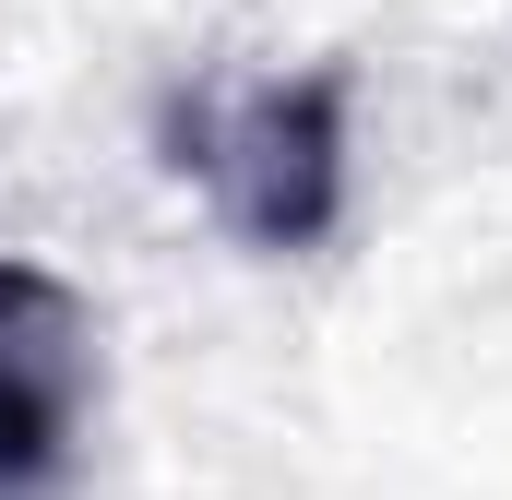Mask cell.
I'll use <instances>...</instances> for the list:
<instances>
[{
    "label": "cell",
    "instance_id": "1",
    "mask_svg": "<svg viewBox=\"0 0 512 500\" xmlns=\"http://www.w3.org/2000/svg\"><path fill=\"white\" fill-rule=\"evenodd\" d=\"M179 143H191L179 167H203L215 215L251 250H322L334 239V215H346V72L334 60L322 72H274L251 96L203 108Z\"/></svg>",
    "mask_w": 512,
    "mask_h": 500
},
{
    "label": "cell",
    "instance_id": "2",
    "mask_svg": "<svg viewBox=\"0 0 512 500\" xmlns=\"http://www.w3.org/2000/svg\"><path fill=\"white\" fill-rule=\"evenodd\" d=\"M96 417V310L0 250V500H48Z\"/></svg>",
    "mask_w": 512,
    "mask_h": 500
}]
</instances>
